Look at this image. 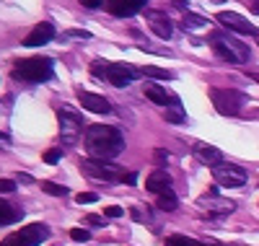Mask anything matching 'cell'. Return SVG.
<instances>
[{"label": "cell", "instance_id": "9c48e42d", "mask_svg": "<svg viewBox=\"0 0 259 246\" xmlns=\"http://www.w3.org/2000/svg\"><path fill=\"white\" fill-rule=\"evenodd\" d=\"M212 176H215V182H218L221 187L239 189V187L246 184V171L241 166H236V163H218V166H212Z\"/></svg>", "mask_w": 259, "mask_h": 246}, {"label": "cell", "instance_id": "8992f818", "mask_svg": "<svg viewBox=\"0 0 259 246\" xmlns=\"http://www.w3.org/2000/svg\"><path fill=\"white\" fill-rule=\"evenodd\" d=\"M45 238H50V228L41 226V223H31V226H26V228L13 231L8 238L0 241V246H36Z\"/></svg>", "mask_w": 259, "mask_h": 246}, {"label": "cell", "instance_id": "ffe728a7", "mask_svg": "<svg viewBox=\"0 0 259 246\" xmlns=\"http://www.w3.org/2000/svg\"><path fill=\"white\" fill-rule=\"evenodd\" d=\"M182 26L187 29V31H200V29H205L207 26V18L205 16H200V13H184L182 16Z\"/></svg>", "mask_w": 259, "mask_h": 246}, {"label": "cell", "instance_id": "4dcf8cb0", "mask_svg": "<svg viewBox=\"0 0 259 246\" xmlns=\"http://www.w3.org/2000/svg\"><path fill=\"white\" fill-rule=\"evenodd\" d=\"M0 192H3V194L16 192V182H13V179H0Z\"/></svg>", "mask_w": 259, "mask_h": 246}, {"label": "cell", "instance_id": "5bb4252c", "mask_svg": "<svg viewBox=\"0 0 259 246\" xmlns=\"http://www.w3.org/2000/svg\"><path fill=\"white\" fill-rule=\"evenodd\" d=\"M78 101L83 104V109L94 111V114H106V111H112L109 101H106L104 96H99V94H91V91H78Z\"/></svg>", "mask_w": 259, "mask_h": 246}, {"label": "cell", "instance_id": "83f0119b", "mask_svg": "<svg viewBox=\"0 0 259 246\" xmlns=\"http://www.w3.org/2000/svg\"><path fill=\"white\" fill-rule=\"evenodd\" d=\"M62 158V148H50L47 153H45V161L47 163H57Z\"/></svg>", "mask_w": 259, "mask_h": 246}, {"label": "cell", "instance_id": "277c9868", "mask_svg": "<svg viewBox=\"0 0 259 246\" xmlns=\"http://www.w3.org/2000/svg\"><path fill=\"white\" fill-rule=\"evenodd\" d=\"M94 73L104 75L114 88H127L138 78L135 68H130V65H124V62H106V60H96L94 62Z\"/></svg>", "mask_w": 259, "mask_h": 246}, {"label": "cell", "instance_id": "3957f363", "mask_svg": "<svg viewBox=\"0 0 259 246\" xmlns=\"http://www.w3.org/2000/svg\"><path fill=\"white\" fill-rule=\"evenodd\" d=\"M52 73H55V62L50 57H29L13 65V78L26 83H45L52 78Z\"/></svg>", "mask_w": 259, "mask_h": 246}, {"label": "cell", "instance_id": "ba28073f", "mask_svg": "<svg viewBox=\"0 0 259 246\" xmlns=\"http://www.w3.org/2000/svg\"><path fill=\"white\" fill-rule=\"evenodd\" d=\"M80 171L85 176H91V179H99V182H124V174L117 166L106 163L101 158H85V161H80Z\"/></svg>", "mask_w": 259, "mask_h": 246}, {"label": "cell", "instance_id": "6da1fadb", "mask_svg": "<svg viewBox=\"0 0 259 246\" xmlns=\"http://www.w3.org/2000/svg\"><path fill=\"white\" fill-rule=\"evenodd\" d=\"M85 148L91 158L109 161L124 150V138L117 127L109 125H89L85 127Z\"/></svg>", "mask_w": 259, "mask_h": 246}, {"label": "cell", "instance_id": "8d00e7d4", "mask_svg": "<svg viewBox=\"0 0 259 246\" xmlns=\"http://www.w3.org/2000/svg\"><path fill=\"white\" fill-rule=\"evenodd\" d=\"M251 13L259 16V0H251Z\"/></svg>", "mask_w": 259, "mask_h": 246}, {"label": "cell", "instance_id": "484cf974", "mask_svg": "<svg viewBox=\"0 0 259 246\" xmlns=\"http://www.w3.org/2000/svg\"><path fill=\"white\" fill-rule=\"evenodd\" d=\"M96 199H99L96 192H80V194H75V202L78 205H91V202H96Z\"/></svg>", "mask_w": 259, "mask_h": 246}, {"label": "cell", "instance_id": "d6a6232c", "mask_svg": "<svg viewBox=\"0 0 259 246\" xmlns=\"http://www.w3.org/2000/svg\"><path fill=\"white\" fill-rule=\"evenodd\" d=\"M78 3H80L83 8H101L104 0H78Z\"/></svg>", "mask_w": 259, "mask_h": 246}, {"label": "cell", "instance_id": "52a82bcc", "mask_svg": "<svg viewBox=\"0 0 259 246\" xmlns=\"http://www.w3.org/2000/svg\"><path fill=\"white\" fill-rule=\"evenodd\" d=\"M57 119H60V138H62V143L73 145L80 138V132H83V125H85L83 117L78 114L75 109L62 106V109H57Z\"/></svg>", "mask_w": 259, "mask_h": 246}, {"label": "cell", "instance_id": "836d02e7", "mask_svg": "<svg viewBox=\"0 0 259 246\" xmlns=\"http://www.w3.org/2000/svg\"><path fill=\"white\" fill-rule=\"evenodd\" d=\"M16 179H18V182H24V184H34V176H31V174H21V171H18Z\"/></svg>", "mask_w": 259, "mask_h": 246}, {"label": "cell", "instance_id": "8fae6325", "mask_svg": "<svg viewBox=\"0 0 259 246\" xmlns=\"http://www.w3.org/2000/svg\"><path fill=\"white\" fill-rule=\"evenodd\" d=\"M145 21H148L150 31H153L158 39H163V42H168L171 34H174V26H171L168 16L161 13V11H145Z\"/></svg>", "mask_w": 259, "mask_h": 246}, {"label": "cell", "instance_id": "f35d334b", "mask_svg": "<svg viewBox=\"0 0 259 246\" xmlns=\"http://www.w3.org/2000/svg\"><path fill=\"white\" fill-rule=\"evenodd\" d=\"M0 143H6V145H8V143H11V138H8V135H6V132H0Z\"/></svg>", "mask_w": 259, "mask_h": 246}, {"label": "cell", "instance_id": "ab89813d", "mask_svg": "<svg viewBox=\"0 0 259 246\" xmlns=\"http://www.w3.org/2000/svg\"><path fill=\"white\" fill-rule=\"evenodd\" d=\"M133 3H135V6H138V8L143 11V8H145V3H148V0H133Z\"/></svg>", "mask_w": 259, "mask_h": 246}, {"label": "cell", "instance_id": "7a4b0ae2", "mask_svg": "<svg viewBox=\"0 0 259 246\" xmlns=\"http://www.w3.org/2000/svg\"><path fill=\"white\" fill-rule=\"evenodd\" d=\"M210 47L212 52L218 55L221 60L231 62V65H246L249 57H251V50H249V44L239 42L236 36L226 34V31H215L210 36Z\"/></svg>", "mask_w": 259, "mask_h": 246}, {"label": "cell", "instance_id": "f546056e", "mask_svg": "<svg viewBox=\"0 0 259 246\" xmlns=\"http://www.w3.org/2000/svg\"><path fill=\"white\" fill-rule=\"evenodd\" d=\"M70 238H73V241H89L91 233L85 231V228H73V231H70Z\"/></svg>", "mask_w": 259, "mask_h": 246}, {"label": "cell", "instance_id": "44dd1931", "mask_svg": "<svg viewBox=\"0 0 259 246\" xmlns=\"http://www.w3.org/2000/svg\"><path fill=\"white\" fill-rule=\"evenodd\" d=\"M158 208L166 210V213H174V210L179 208V199H177V194H174V189H171V187L158 194Z\"/></svg>", "mask_w": 259, "mask_h": 246}, {"label": "cell", "instance_id": "2e32d148", "mask_svg": "<svg viewBox=\"0 0 259 246\" xmlns=\"http://www.w3.org/2000/svg\"><path fill=\"white\" fill-rule=\"evenodd\" d=\"M168 187H171V174H168L166 169H156L153 174L145 179V189H148V192L161 194V192H166Z\"/></svg>", "mask_w": 259, "mask_h": 246}, {"label": "cell", "instance_id": "7c38bea8", "mask_svg": "<svg viewBox=\"0 0 259 246\" xmlns=\"http://www.w3.org/2000/svg\"><path fill=\"white\" fill-rule=\"evenodd\" d=\"M200 208L207 210V213H215V215H231L236 210V205L231 202V199L218 197V189H210V194L200 197Z\"/></svg>", "mask_w": 259, "mask_h": 246}, {"label": "cell", "instance_id": "30bf717a", "mask_svg": "<svg viewBox=\"0 0 259 246\" xmlns=\"http://www.w3.org/2000/svg\"><path fill=\"white\" fill-rule=\"evenodd\" d=\"M215 21H218V24H221L223 29L236 31V34H251V36H256V34H259V29L251 24V21H246L244 16L233 13V11H221L218 16H215Z\"/></svg>", "mask_w": 259, "mask_h": 246}, {"label": "cell", "instance_id": "7402d4cb", "mask_svg": "<svg viewBox=\"0 0 259 246\" xmlns=\"http://www.w3.org/2000/svg\"><path fill=\"white\" fill-rule=\"evenodd\" d=\"M21 215H24V213H18L13 205H8V202H0V226H8V223L21 220Z\"/></svg>", "mask_w": 259, "mask_h": 246}, {"label": "cell", "instance_id": "9a60e30c", "mask_svg": "<svg viewBox=\"0 0 259 246\" xmlns=\"http://www.w3.org/2000/svg\"><path fill=\"white\" fill-rule=\"evenodd\" d=\"M194 155H197L202 163H207V166L223 163V153L215 148V145H207V143H194Z\"/></svg>", "mask_w": 259, "mask_h": 246}, {"label": "cell", "instance_id": "b9f144b4", "mask_svg": "<svg viewBox=\"0 0 259 246\" xmlns=\"http://www.w3.org/2000/svg\"><path fill=\"white\" fill-rule=\"evenodd\" d=\"M212 3H221V0H212Z\"/></svg>", "mask_w": 259, "mask_h": 246}, {"label": "cell", "instance_id": "4316f807", "mask_svg": "<svg viewBox=\"0 0 259 246\" xmlns=\"http://www.w3.org/2000/svg\"><path fill=\"white\" fill-rule=\"evenodd\" d=\"M153 158H156V163H158V166H166V163H168V158H171V153H168V150H163V148H156V150H153Z\"/></svg>", "mask_w": 259, "mask_h": 246}, {"label": "cell", "instance_id": "d6986e66", "mask_svg": "<svg viewBox=\"0 0 259 246\" xmlns=\"http://www.w3.org/2000/svg\"><path fill=\"white\" fill-rule=\"evenodd\" d=\"M163 119H166L168 125H184V122H187V111H184V106L179 104V99H174V104L163 106Z\"/></svg>", "mask_w": 259, "mask_h": 246}, {"label": "cell", "instance_id": "1f68e13d", "mask_svg": "<svg viewBox=\"0 0 259 246\" xmlns=\"http://www.w3.org/2000/svg\"><path fill=\"white\" fill-rule=\"evenodd\" d=\"M85 223L89 226H104V218L101 215H85Z\"/></svg>", "mask_w": 259, "mask_h": 246}, {"label": "cell", "instance_id": "d4e9b609", "mask_svg": "<svg viewBox=\"0 0 259 246\" xmlns=\"http://www.w3.org/2000/svg\"><path fill=\"white\" fill-rule=\"evenodd\" d=\"M62 36L65 39H83V42H89L91 39V31H85V29H68Z\"/></svg>", "mask_w": 259, "mask_h": 246}, {"label": "cell", "instance_id": "60d3db41", "mask_svg": "<svg viewBox=\"0 0 259 246\" xmlns=\"http://www.w3.org/2000/svg\"><path fill=\"white\" fill-rule=\"evenodd\" d=\"M246 75H249V78H251L254 83H259V73H246Z\"/></svg>", "mask_w": 259, "mask_h": 246}, {"label": "cell", "instance_id": "5b68a950", "mask_svg": "<svg viewBox=\"0 0 259 246\" xmlns=\"http://www.w3.org/2000/svg\"><path fill=\"white\" fill-rule=\"evenodd\" d=\"M210 101L215 106V111L223 117H236L246 104V96L233 91V88H210Z\"/></svg>", "mask_w": 259, "mask_h": 246}, {"label": "cell", "instance_id": "ac0fdd59", "mask_svg": "<svg viewBox=\"0 0 259 246\" xmlns=\"http://www.w3.org/2000/svg\"><path fill=\"white\" fill-rule=\"evenodd\" d=\"M106 8H109V13H114L119 18H130L140 11L133 0H106Z\"/></svg>", "mask_w": 259, "mask_h": 246}, {"label": "cell", "instance_id": "cb8c5ba5", "mask_svg": "<svg viewBox=\"0 0 259 246\" xmlns=\"http://www.w3.org/2000/svg\"><path fill=\"white\" fill-rule=\"evenodd\" d=\"M39 187H41V192H47V194H52V197H65V194H68V189L57 187L55 182H41Z\"/></svg>", "mask_w": 259, "mask_h": 246}, {"label": "cell", "instance_id": "4fadbf2b", "mask_svg": "<svg viewBox=\"0 0 259 246\" xmlns=\"http://www.w3.org/2000/svg\"><path fill=\"white\" fill-rule=\"evenodd\" d=\"M52 39H55V26L50 21H41L29 31V36L24 39V47H41V44H47Z\"/></svg>", "mask_w": 259, "mask_h": 246}, {"label": "cell", "instance_id": "f1b7e54d", "mask_svg": "<svg viewBox=\"0 0 259 246\" xmlns=\"http://www.w3.org/2000/svg\"><path fill=\"white\" fill-rule=\"evenodd\" d=\"M124 210L119 205H109V208H104V218H122Z\"/></svg>", "mask_w": 259, "mask_h": 246}, {"label": "cell", "instance_id": "603a6c76", "mask_svg": "<svg viewBox=\"0 0 259 246\" xmlns=\"http://www.w3.org/2000/svg\"><path fill=\"white\" fill-rule=\"evenodd\" d=\"M143 75L156 78V80H174V73L166 70V68H158V65H145V68H143Z\"/></svg>", "mask_w": 259, "mask_h": 246}, {"label": "cell", "instance_id": "e575fe53", "mask_svg": "<svg viewBox=\"0 0 259 246\" xmlns=\"http://www.w3.org/2000/svg\"><path fill=\"white\" fill-rule=\"evenodd\" d=\"M124 182H127V184H138V174H135V171L124 174Z\"/></svg>", "mask_w": 259, "mask_h": 246}, {"label": "cell", "instance_id": "74e56055", "mask_svg": "<svg viewBox=\"0 0 259 246\" xmlns=\"http://www.w3.org/2000/svg\"><path fill=\"white\" fill-rule=\"evenodd\" d=\"M174 3H177L179 8H189V0H174Z\"/></svg>", "mask_w": 259, "mask_h": 246}, {"label": "cell", "instance_id": "e0dca14e", "mask_svg": "<svg viewBox=\"0 0 259 246\" xmlns=\"http://www.w3.org/2000/svg\"><path fill=\"white\" fill-rule=\"evenodd\" d=\"M145 99L148 101H153V104H158V106H168V104H174V96H171L163 86H158V83H148L145 86Z\"/></svg>", "mask_w": 259, "mask_h": 246}, {"label": "cell", "instance_id": "d590c367", "mask_svg": "<svg viewBox=\"0 0 259 246\" xmlns=\"http://www.w3.org/2000/svg\"><path fill=\"white\" fill-rule=\"evenodd\" d=\"M130 215H133L135 220H143V213H140L138 208H130Z\"/></svg>", "mask_w": 259, "mask_h": 246}]
</instances>
